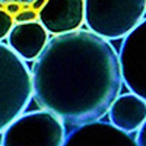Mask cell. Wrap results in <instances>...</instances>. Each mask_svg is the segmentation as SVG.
I'll list each match as a JSON object with an SVG mask.
<instances>
[{
	"label": "cell",
	"mask_w": 146,
	"mask_h": 146,
	"mask_svg": "<svg viewBox=\"0 0 146 146\" xmlns=\"http://www.w3.org/2000/svg\"><path fill=\"white\" fill-rule=\"evenodd\" d=\"M31 78L36 104L75 127L102 118L123 86L115 48L85 29L48 40Z\"/></svg>",
	"instance_id": "obj_1"
},
{
	"label": "cell",
	"mask_w": 146,
	"mask_h": 146,
	"mask_svg": "<svg viewBox=\"0 0 146 146\" xmlns=\"http://www.w3.org/2000/svg\"><path fill=\"white\" fill-rule=\"evenodd\" d=\"M32 100V78L28 64L0 42V133L23 114Z\"/></svg>",
	"instance_id": "obj_3"
},
{
	"label": "cell",
	"mask_w": 146,
	"mask_h": 146,
	"mask_svg": "<svg viewBox=\"0 0 146 146\" xmlns=\"http://www.w3.org/2000/svg\"><path fill=\"white\" fill-rule=\"evenodd\" d=\"M146 15V0H85L88 31L107 41L124 38Z\"/></svg>",
	"instance_id": "obj_2"
},
{
	"label": "cell",
	"mask_w": 146,
	"mask_h": 146,
	"mask_svg": "<svg viewBox=\"0 0 146 146\" xmlns=\"http://www.w3.org/2000/svg\"><path fill=\"white\" fill-rule=\"evenodd\" d=\"M63 146H137V143L130 133L96 120L76 126L66 135Z\"/></svg>",
	"instance_id": "obj_7"
},
{
	"label": "cell",
	"mask_w": 146,
	"mask_h": 146,
	"mask_svg": "<svg viewBox=\"0 0 146 146\" xmlns=\"http://www.w3.org/2000/svg\"><path fill=\"white\" fill-rule=\"evenodd\" d=\"M118 62L126 88L146 102V18L123 38Z\"/></svg>",
	"instance_id": "obj_5"
},
{
	"label": "cell",
	"mask_w": 146,
	"mask_h": 146,
	"mask_svg": "<svg viewBox=\"0 0 146 146\" xmlns=\"http://www.w3.org/2000/svg\"><path fill=\"white\" fill-rule=\"evenodd\" d=\"M38 19V13L32 9H25V10H21L19 13L13 18V21L16 23H27V22H34Z\"/></svg>",
	"instance_id": "obj_11"
},
{
	"label": "cell",
	"mask_w": 146,
	"mask_h": 146,
	"mask_svg": "<svg viewBox=\"0 0 146 146\" xmlns=\"http://www.w3.org/2000/svg\"><path fill=\"white\" fill-rule=\"evenodd\" d=\"M45 2H47V0H35V2L32 3V10L40 12V10H41V7L45 5Z\"/></svg>",
	"instance_id": "obj_14"
},
{
	"label": "cell",
	"mask_w": 146,
	"mask_h": 146,
	"mask_svg": "<svg viewBox=\"0 0 146 146\" xmlns=\"http://www.w3.org/2000/svg\"><path fill=\"white\" fill-rule=\"evenodd\" d=\"M48 32L40 21L15 23L7 35V47L23 62H35L48 42Z\"/></svg>",
	"instance_id": "obj_8"
},
{
	"label": "cell",
	"mask_w": 146,
	"mask_h": 146,
	"mask_svg": "<svg viewBox=\"0 0 146 146\" xmlns=\"http://www.w3.org/2000/svg\"><path fill=\"white\" fill-rule=\"evenodd\" d=\"M15 25V21L5 9H0V41H3L7 38V35L12 29V27Z\"/></svg>",
	"instance_id": "obj_10"
},
{
	"label": "cell",
	"mask_w": 146,
	"mask_h": 146,
	"mask_svg": "<svg viewBox=\"0 0 146 146\" xmlns=\"http://www.w3.org/2000/svg\"><path fill=\"white\" fill-rule=\"evenodd\" d=\"M64 123L54 114L40 110L19 115L6 127L0 146H63Z\"/></svg>",
	"instance_id": "obj_4"
},
{
	"label": "cell",
	"mask_w": 146,
	"mask_h": 146,
	"mask_svg": "<svg viewBox=\"0 0 146 146\" xmlns=\"http://www.w3.org/2000/svg\"><path fill=\"white\" fill-rule=\"evenodd\" d=\"M25 9H29V7L27 5H21L18 2H9L7 5H5V10L7 12L12 18H15L21 10H25Z\"/></svg>",
	"instance_id": "obj_12"
},
{
	"label": "cell",
	"mask_w": 146,
	"mask_h": 146,
	"mask_svg": "<svg viewBox=\"0 0 146 146\" xmlns=\"http://www.w3.org/2000/svg\"><path fill=\"white\" fill-rule=\"evenodd\" d=\"M110 123L121 131H137L146 120V102L135 94H123L108 110Z\"/></svg>",
	"instance_id": "obj_9"
},
{
	"label": "cell",
	"mask_w": 146,
	"mask_h": 146,
	"mask_svg": "<svg viewBox=\"0 0 146 146\" xmlns=\"http://www.w3.org/2000/svg\"><path fill=\"white\" fill-rule=\"evenodd\" d=\"M38 19L54 36L78 31L85 19V0H47L38 12Z\"/></svg>",
	"instance_id": "obj_6"
},
{
	"label": "cell",
	"mask_w": 146,
	"mask_h": 146,
	"mask_svg": "<svg viewBox=\"0 0 146 146\" xmlns=\"http://www.w3.org/2000/svg\"><path fill=\"white\" fill-rule=\"evenodd\" d=\"M136 143H137V146H146V120H145V123L140 126V129L137 130Z\"/></svg>",
	"instance_id": "obj_13"
}]
</instances>
